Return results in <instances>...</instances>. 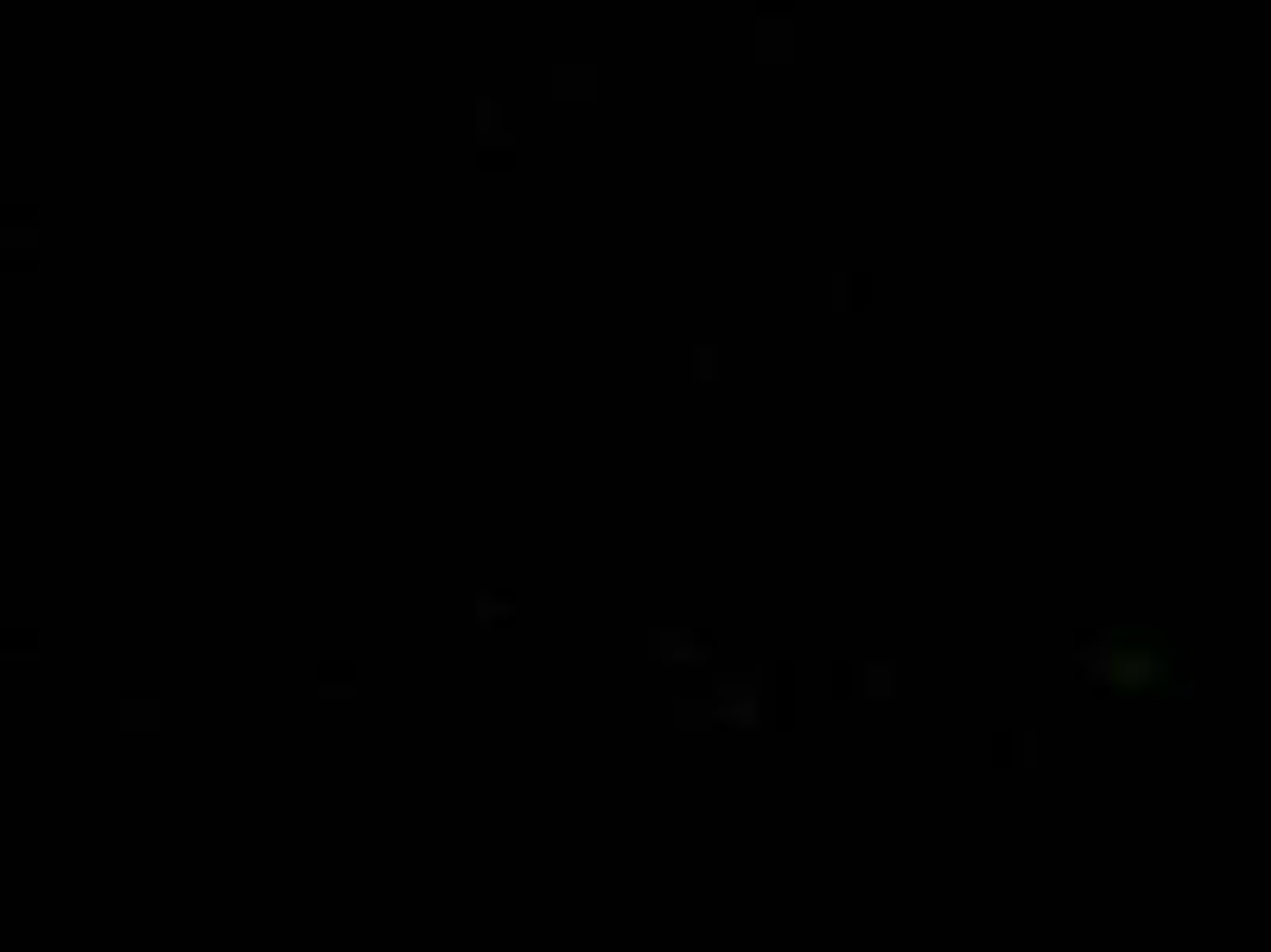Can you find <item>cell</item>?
I'll list each match as a JSON object with an SVG mask.
<instances>
[{"mask_svg": "<svg viewBox=\"0 0 1271 952\" xmlns=\"http://www.w3.org/2000/svg\"><path fill=\"white\" fill-rule=\"evenodd\" d=\"M833 692H846V698H890L896 692V667H883V661H839L833 667Z\"/></svg>", "mask_w": 1271, "mask_h": 952, "instance_id": "3957f363", "label": "cell"}, {"mask_svg": "<svg viewBox=\"0 0 1271 952\" xmlns=\"http://www.w3.org/2000/svg\"><path fill=\"white\" fill-rule=\"evenodd\" d=\"M693 368H699V374H718V349H712V343H706V349H699V356H693Z\"/></svg>", "mask_w": 1271, "mask_h": 952, "instance_id": "9c48e42d", "label": "cell"}, {"mask_svg": "<svg viewBox=\"0 0 1271 952\" xmlns=\"http://www.w3.org/2000/svg\"><path fill=\"white\" fill-rule=\"evenodd\" d=\"M712 711H718L724 724H744V730H770V705H763V686H757V673H744V680H732V673H724V680L712 686Z\"/></svg>", "mask_w": 1271, "mask_h": 952, "instance_id": "7a4b0ae2", "label": "cell"}, {"mask_svg": "<svg viewBox=\"0 0 1271 952\" xmlns=\"http://www.w3.org/2000/svg\"><path fill=\"white\" fill-rule=\"evenodd\" d=\"M1030 755H1036V736H1030V730H1005V736H992V762H1005V769H1024Z\"/></svg>", "mask_w": 1271, "mask_h": 952, "instance_id": "5b68a950", "label": "cell"}, {"mask_svg": "<svg viewBox=\"0 0 1271 952\" xmlns=\"http://www.w3.org/2000/svg\"><path fill=\"white\" fill-rule=\"evenodd\" d=\"M1080 680L1094 692H1183L1189 642L1183 635H1080Z\"/></svg>", "mask_w": 1271, "mask_h": 952, "instance_id": "6da1fadb", "label": "cell"}, {"mask_svg": "<svg viewBox=\"0 0 1271 952\" xmlns=\"http://www.w3.org/2000/svg\"><path fill=\"white\" fill-rule=\"evenodd\" d=\"M477 623H515V604L509 597H477Z\"/></svg>", "mask_w": 1271, "mask_h": 952, "instance_id": "ba28073f", "label": "cell"}, {"mask_svg": "<svg viewBox=\"0 0 1271 952\" xmlns=\"http://www.w3.org/2000/svg\"><path fill=\"white\" fill-rule=\"evenodd\" d=\"M318 692L324 698H350L356 692V661H324L318 667Z\"/></svg>", "mask_w": 1271, "mask_h": 952, "instance_id": "8992f818", "label": "cell"}, {"mask_svg": "<svg viewBox=\"0 0 1271 952\" xmlns=\"http://www.w3.org/2000/svg\"><path fill=\"white\" fill-rule=\"evenodd\" d=\"M718 711H712V698H680L674 705V724H712Z\"/></svg>", "mask_w": 1271, "mask_h": 952, "instance_id": "52a82bcc", "label": "cell"}, {"mask_svg": "<svg viewBox=\"0 0 1271 952\" xmlns=\"http://www.w3.org/2000/svg\"><path fill=\"white\" fill-rule=\"evenodd\" d=\"M649 661H712V635L706 629H649Z\"/></svg>", "mask_w": 1271, "mask_h": 952, "instance_id": "277c9868", "label": "cell"}]
</instances>
